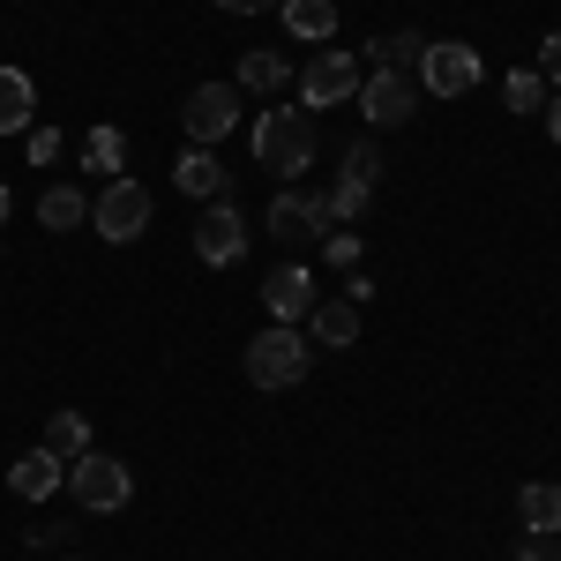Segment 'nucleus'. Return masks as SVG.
<instances>
[{"label": "nucleus", "mask_w": 561, "mask_h": 561, "mask_svg": "<svg viewBox=\"0 0 561 561\" xmlns=\"http://www.w3.org/2000/svg\"><path fill=\"white\" fill-rule=\"evenodd\" d=\"M277 15H285V31L307 45H322L337 31V0H277Z\"/></svg>", "instance_id": "nucleus-15"}, {"label": "nucleus", "mask_w": 561, "mask_h": 561, "mask_svg": "<svg viewBox=\"0 0 561 561\" xmlns=\"http://www.w3.org/2000/svg\"><path fill=\"white\" fill-rule=\"evenodd\" d=\"M307 345H359V307L352 300H314L307 307Z\"/></svg>", "instance_id": "nucleus-12"}, {"label": "nucleus", "mask_w": 561, "mask_h": 561, "mask_svg": "<svg viewBox=\"0 0 561 561\" xmlns=\"http://www.w3.org/2000/svg\"><path fill=\"white\" fill-rule=\"evenodd\" d=\"M367 53L382 60L389 76H420V60H427V38H420V31H389V38H375Z\"/></svg>", "instance_id": "nucleus-17"}, {"label": "nucleus", "mask_w": 561, "mask_h": 561, "mask_svg": "<svg viewBox=\"0 0 561 561\" xmlns=\"http://www.w3.org/2000/svg\"><path fill=\"white\" fill-rule=\"evenodd\" d=\"M255 165H270L277 180H300L314 165V128H307V113L293 105H270L255 121Z\"/></svg>", "instance_id": "nucleus-2"}, {"label": "nucleus", "mask_w": 561, "mask_h": 561, "mask_svg": "<svg viewBox=\"0 0 561 561\" xmlns=\"http://www.w3.org/2000/svg\"><path fill=\"white\" fill-rule=\"evenodd\" d=\"M60 479H68V457L60 449H23L15 465H8V486H15V502H53L60 494Z\"/></svg>", "instance_id": "nucleus-11"}, {"label": "nucleus", "mask_w": 561, "mask_h": 561, "mask_svg": "<svg viewBox=\"0 0 561 561\" xmlns=\"http://www.w3.org/2000/svg\"><path fill=\"white\" fill-rule=\"evenodd\" d=\"M345 180H359V187H375V180H382V150H375V142H352Z\"/></svg>", "instance_id": "nucleus-25"}, {"label": "nucleus", "mask_w": 561, "mask_h": 561, "mask_svg": "<svg viewBox=\"0 0 561 561\" xmlns=\"http://www.w3.org/2000/svg\"><path fill=\"white\" fill-rule=\"evenodd\" d=\"M90 225H98L113 248L142 240V232H150V187H142V180H113V187L90 203Z\"/></svg>", "instance_id": "nucleus-4"}, {"label": "nucleus", "mask_w": 561, "mask_h": 561, "mask_svg": "<svg viewBox=\"0 0 561 561\" xmlns=\"http://www.w3.org/2000/svg\"><path fill=\"white\" fill-rule=\"evenodd\" d=\"M517 517H524V531L561 539V486H554V479H531V486L517 494Z\"/></svg>", "instance_id": "nucleus-16"}, {"label": "nucleus", "mask_w": 561, "mask_h": 561, "mask_svg": "<svg viewBox=\"0 0 561 561\" xmlns=\"http://www.w3.org/2000/svg\"><path fill=\"white\" fill-rule=\"evenodd\" d=\"M217 8H225V15H270L277 0H217Z\"/></svg>", "instance_id": "nucleus-29"}, {"label": "nucleus", "mask_w": 561, "mask_h": 561, "mask_svg": "<svg viewBox=\"0 0 561 561\" xmlns=\"http://www.w3.org/2000/svg\"><path fill=\"white\" fill-rule=\"evenodd\" d=\"M68 494H76V510H90V517H113V510L135 502V472L121 457H105V449H83V457H68Z\"/></svg>", "instance_id": "nucleus-3"}, {"label": "nucleus", "mask_w": 561, "mask_h": 561, "mask_svg": "<svg viewBox=\"0 0 561 561\" xmlns=\"http://www.w3.org/2000/svg\"><path fill=\"white\" fill-rule=\"evenodd\" d=\"M90 203H83V187H45L38 195V225H53V232H68V225H83Z\"/></svg>", "instance_id": "nucleus-19"}, {"label": "nucleus", "mask_w": 561, "mask_h": 561, "mask_svg": "<svg viewBox=\"0 0 561 561\" xmlns=\"http://www.w3.org/2000/svg\"><path fill=\"white\" fill-rule=\"evenodd\" d=\"M45 449L83 457V449H90V420H83V412H53V420H45Z\"/></svg>", "instance_id": "nucleus-21"}, {"label": "nucleus", "mask_w": 561, "mask_h": 561, "mask_svg": "<svg viewBox=\"0 0 561 561\" xmlns=\"http://www.w3.org/2000/svg\"><path fill=\"white\" fill-rule=\"evenodd\" d=\"M367 195H375V187H359V180H337V187H330V217H337V225H352V217L367 210Z\"/></svg>", "instance_id": "nucleus-24"}, {"label": "nucleus", "mask_w": 561, "mask_h": 561, "mask_svg": "<svg viewBox=\"0 0 561 561\" xmlns=\"http://www.w3.org/2000/svg\"><path fill=\"white\" fill-rule=\"evenodd\" d=\"M173 180H180V195H195V203H217V195H225V165H217V150H203V142L180 150Z\"/></svg>", "instance_id": "nucleus-13"}, {"label": "nucleus", "mask_w": 561, "mask_h": 561, "mask_svg": "<svg viewBox=\"0 0 561 561\" xmlns=\"http://www.w3.org/2000/svg\"><path fill=\"white\" fill-rule=\"evenodd\" d=\"M322 255H330V270H359V232H345V225H337V232H330V240H322Z\"/></svg>", "instance_id": "nucleus-26"}, {"label": "nucleus", "mask_w": 561, "mask_h": 561, "mask_svg": "<svg viewBox=\"0 0 561 561\" xmlns=\"http://www.w3.org/2000/svg\"><path fill=\"white\" fill-rule=\"evenodd\" d=\"M83 158H90V173H113V180H121V165H128V142H121V128H90V135H83Z\"/></svg>", "instance_id": "nucleus-20"}, {"label": "nucleus", "mask_w": 561, "mask_h": 561, "mask_svg": "<svg viewBox=\"0 0 561 561\" xmlns=\"http://www.w3.org/2000/svg\"><path fill=\"white\" fill-rule=\"evenodd\" d=\"M60 158V135L53 128H31V165H53Z\"/></svg>", "instance_id": "nucleus-28"}, {"label": "nucleus", "mask_w": 561, "mask_h": 561, "mask_svg": "<svg viewBox=\"0 0 561 561\" xmlns=\"http://www.w3.org/2000/svg\"><path fill=\"white\" fill-rule=\"evenodd\" d=\"M420 98H427V90H420V76H367V83H359V113H367V121H375V128H404V121H412V113H420Z\"/></svg>", "instance_id": "nucleus-7"}, {"label": "nucleus", "mask_w": 561, "mask_h": 561, "mask_svg": "<svg viewBox=\"0 0 561 561\" xmlns=\"http://www.w3.org/2000/svg\"><path fill=\"white\" fill-rule=\"evenodd\" d=\"M180 128H187V142H203V150H210L217 135H232L240 128V83H195L187 105H180Z\"/></svg>", "instance_id": "nucleus-5"}, {"label": "nucleus", "mask_w": 561, "mask_h": 561, "mask_svg": "<svg viewBox=\"0 0 561 561\" xmlns=\"http://www.w3.org/2000/svg\"><path fill=\"white\" fill-rule=\"evenodd\" d=\"M539 76L561 90V31H547V38H539Z\"/></svg>", "instance_id": "nucleus-27"}, {"label": "nucleus", "mask_w": 561, "mask_h": 561, "mask_svg": "<svg viewBox=\"0 0 561 561\" xmlns=\"http://www.w3.org/2000/svg\"><path fill=\"white\" fill-rule=\"evenodd\" d=\"M502 98H510V113H539V105H547V76H539V68H517V76L502 83Z\"/></svg>", "instance_id": "nucleus-23"}, {"label": "nucleus", "mask_w": 561, "mask_h": 561, "mask_svg": "<svg viewBox=\"0 0 561 561\" xmlns=\"http://www.w3.org/2000/svg\"><path fill=\"white\" fill-rule=\"evenodd\" d=\"M420 90H427V98H465V90H479V45L427 38V60H420Z\"/></svg>", "instance_id": "nucleus-6"}, {"label": "nucleus", "mask_w": 561, "mask_h": 561, "mask_svg": "<svg viewBox=\"0 0 561 561\" xmlns=\"http://www.w3.org/2000/svg\"><path fill=\"white\" fill-rule=\"evenodd\" d=\"M307 367H314V345L300 337V322H270L248 345V382L255 389H300Z\"/></svg>", "instance_id": "nucleus-1"}, {"label": "nucleus", "mask_w": 561, "mask_h": 561, "mask_svg": "<svg viewBox=\"0 0 561 561\" xmlns=\"http://www.w3.org/2000/svg\"><path fill=\"white\" fill-rule=\"evenodd\" d=\"M293 83V60H285V53H270V45H262V53H240V90H285Z\"/></svg>", "instance_id": "nucleus-18"}, {"label": "nucleus", "mask_w": 561, "mask_h": 561, "mask_svg": "<svg viewBox=\"0 0 561 561\" xmlns=\"http://www.w3.org/2000/svg\"><path fill=\"white\" fill-rule=\"evenodd\" d=\"M270 232H277L285 248L314 240V232H307V203H300V195H277V203H270Z\"/></svg>", "instance_id": "nucleus-22"}, {"label": "nucleus", "mask_w": 561, "mask_h": 561, "mask_svg": "<svg viewBox=\"0 0 561 561\" xmlns=\"http://www.w3.org/2000/svg\"><path fill=\"white\" fill-rule=\"evenodd\" d=\"M547 135H554V142H561V90H554V98H547Z\"/></svg>", "instance_id": "nucleus-30"}, {"label": "nucleus", "mask_w": 561, "mask_h": 561, "mask_svg": "<svg viewBox=\"0 0 561 561\" xmlns=\"http://www.w3.org/2000/svg\"><path fill=\"white\" fill-rule=\"evenodd\" d=\"M262 307H270L277 322H307V307H314V270H307V262H277V270L262 277Z\"/></svg>", "instance_id": "nucleus-10"}, {"label": "nucleus", "mask_w": 561, "mask_h": 561, "mask_svg": "<svg viewBox=\"0 0 561 561\" xmlns=\"http://www.w3.org/2000/svg\"><path fill=\"white\" fill-rule=\"evenodd\" d=\"M31 113H38V83L23 68H0V135H31Z\"/></svg>", "instance_id": "nucleus-14"}, {"label": "nucleus", "mask_w": 561, "mask_h": 561, "mask_svg": "<svg viewBox=\"0 0 561 561\" xmlns=\"http://www.w3.org/2000/svg\"><path fill=\"white\" fill-rule=\"evenodd\" d=\"M300 98H307V105H345V98H359V60L337 53V45H330V53H314V60H307V76H300Z\"/></svg>", "instance_id": "nucleus-9"}, {"label": "nucleus", "mask_w": 561, "mask_h": 561, "mask_svg": "<svg viewBox=\"0 0 561 561\" xmlns=\"http://www.w3.org/2000/svg\"><path fill=\"white\" fill-rule=\"evenodd\" d=\"M0 225H8V187H0Z\"/></svg>", "instance_id": "nucleus-31"}, {"label": "nucleus", "mask_w": 561, "mask_h": 561, "mask_svg": "<svg viewBox=\"0 0 561 561\" xmlns=\"http://www.w3.org/2000/svg\"><path fill=\"white\" fill-rule=\"evenodd\" d=\"M195 255L210 262V270H225V262L248 255V225H240V210L217 195V203H203V217H195Z\"/></svg>", "instance_id": "nucleus-8"}]
</instances>
